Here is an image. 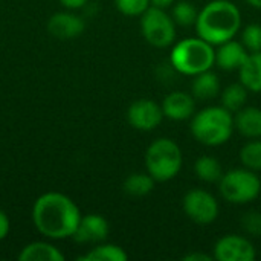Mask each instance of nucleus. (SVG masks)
Returning a JSON list of instances; mask_svg holds the SVG:
<instances>
[{"instance_id": "obj_22", "label": "nucleus", "mask_w": 261, "mask_h": 261, "mask_svg": "<svg viewBox=\"0 0 261 261\" xmlns=\"http://www.w3.org/2000/svg\"><path fill=\"white\" fill-rule=\"evenodd\" d=\"M156 180L145 171V173H132L122 184L125 194L132 197H144L154 190Z\"/></svg>"}, {"instance_id": "obj_1", "label": "nucleus", "mask_w": 261, "mask_h": 261, "mask_svg": "<svg viewBox=\"0 0 261 261\" xmlns=\"http://www.w3.org/2000/svg\"><path fill=\"white\" fill-rule=\"evenodd\" d=\"M83 214L75 200L60 191H47L38 196L31 210L32 225L47 240L72 239Z\"/></svg>"}, {"instance_id": "obj_16", "label": "nucleus", "mask_w": 261, "mask_h": 261, "mask_svg": "<svg viewBox=\"0 0 261 261\" xmlns=\"http://www.w3.org/2000/svg\"><path fill=\"white\" fill-rule=\"evenodd\" d=\"M236 130L246 139H261V109L245 106L234 113Z\"/></svg>"}, {"instance_id": "obj_17", "label": "nucleus", "mask_w": 261, "mask_h": 261, "mask_svg": "<svg viewBox=\"0 0 261 261\" xmlns=\"http://www.w3.org/2000/svg\"><path fill=\"white\" fill-rule=\"evenodd\" d=\"M220 92H222L220 78L216 72H213V69L193 76L191 93L196 99L210 101V99H214L216 96H219Z\"/></svg>"}, {"instance_id": "obj_28", "label": "nucleus", "mask_w": 261, "mask_h": 261, "mask_svg": "<svg viewBox=\"0 0 261 261\" xmlns=\"http://www.w3.org/2000/svg\"><path fill=\"white\" fill-rule=\"evenodd\" d=\"M11 232V220L9 216L0 208V242H3Z\"/></svg>"}, {"instance_id": "obj_20", "label": "nucleus", "mask_w": 261, "mask_h": 261, "mask_svg": "<svg viewBox=\"0 0 261 261\" xmlns=\"http://www.w3.org/2000/svg\"><path fill=\"white\" fill-rule=\"evenodd\" d=\"M78 260L83 261H127L128 254L125 252L124 248L115 243H107L101 242L95 245L89 252L81 255Z\"/></svg>"}, {"instance_id": "obj_29", "label": "nucleus", "mask_w": 261, "mask_h": 261, "mask_svg": "<svg viewBox=\"0 0 261 261\" xmlns=\"http://www.w3.org/2000/svg\"><path fill=\"white\" fill-rule=\"evenodd\" d=\"M64 9H70V11H78L84 6L89 5V0H58Z\"/></svg>"}, {"instance_id": "obj_5", "label": "nucleus", "mask_w": 261, "mask_h": 261, "mask_svg": "<svg viewBox=\"0 0 261 261\" xmlns=\"http://www.w3.org/2000/svg\"><path fill=\"white\" fill-rule=\"evenodd\" d=\"M145 170L156 182H170L182 170L184 154L180 145L171 138L154 139L145 151Z\"/></svg>"}, {"instance_id": "obj_27", "label": "nucleus", "mask_w": 261, "mask_h": 261, "mask_svg": "<svg viewBox=\"0 0 261 261\" xmlns=\"http://www.w3.org/2000/svg\"><path fill=\"white\" fill-rule=\"evenodd\" d=\"M242 229L246 236L261 237V213L258 211H248L240 219Z\"/></svg>"}, {"instance_id": "obj_18", "label": "nucleus", "mask_w": 261, "mask_h": 261, "mask_svg": "<svg viewBox=\"0 0 261 261\" xmlns=\"http://www.w3.org/2000/svg\"><path fill=\"white\" fill-rule=\"evenodd\" d=\"M239 78L251 93H261V50L249 52L248 58L239 69Z\"/></svg>"}, {"instance_id": "obj_30", "label": "nucleus", "mask_w": 261, "mask_h": 261, "mask_svg": "<svg viewBox=\"0 0 261 261\" xmlns=\"http://www.w3.org/2000/svg\"><path fill=\"white\" fill-rule=\"evenodd\" d=\"M213 255L205 254V252H190L187 255H184V261H213Z\"/></svg>"}, {"instance_id": "obj_24", "label": "nucleus", "mask_w": 261, "mask_h": 261, "mask_svg": "<svg viewBox=\"0 0 261 261\" xmlns=\"http://www.w3.org/2000/svg\"><path fill=\"white\" fill-rule=\"evenodd\" d=\"M240 162L252 171H261V139H249L242 147Z\"/></svg>"}, {"instance_id": "obj_6", "label": "nucleus", "mask_w": 261, "mask_h": 261, "mask_svg": "<svg viewBox=\"0 0 261 261\" xmlns=\"http://www.w3.org/2000/svg\"><path fill=\"white\" fill-rule=\"evenodd\" d=\"M220 196L232 205H248L261 194V179L257 171L246 167L223 173L219 180Z\"/></svg>"}, {"instance_id": "obj_19", "label": "nucleus", "mask_w": 261, "mask_h": 261, "mask_svg": "<svg viewBox=\"0 0 261 261\" xmlns=\"http://www.w3.org/2000/svg\"><path fill=\"white\" fill-rule=\"evenodd\" d=\"M194 174L199 180L205 184H219L223 176L222 162L210 154H203L196 159L194 162Z\"/></svg>"}, {"instance_id": "obj_32", "label": "nucleus", "mask_w": 261, "mask_h": 261, "mask_svg": "<svg viewBox=\"0 0 261 261\" xmlns=\"http://www.w3.org/2000/svg\"><path fill=\"white\" fill-rule=\"evenodd\" d=\"M245 2L255 9H261V0H245Z\"/></svg>"}, {"instance_id": "obj_23", "label": "nucleus", "mask_w": 261, "mask_h": 261, "mask_svg": "<svg viewBox=\"0 0 261 261\" xmlns=\"http://www.w3.org/2000/svg\"><path fill=\"white\" fill-rule=\"evenodd\" d=\"M197 14H199V9L188 0L176 2L171 6V17L177 26H184V28L194 26L197 20Z\"/></svg>"}, {"instance_id": "obj_9", "label": "nucleus", "mask_w": 261, "mask_h": 261, "mask_svg": "<svg viewBox=\"0 0 261 261\" xmlns=\"http://www.w3.org/2000/svg\"><path fill=\"white\" fill-rule=\"evenodd\" d=\"M213 257L217 261H255L257 249L246 236L226 234L214 243Z\"/></svg>"}, {"instance_id": "obj_13", "label": "nucleus", "mask_w": 261, "mask_h": 261, "mask_svg": "<svg viewBox=\"0 0 261 261\" xmlns=\"http://www.w3.org/2000/svg\"><path fill=\"white\" fill-rule=\"evenodd\" d=\"M109 234L110 225L106 217L92 213L81 217L80 225L72 239L81 245H98L101 242H106Z\"/></svg>"}, {"instance_id": "obj_10", "label": "nucleus", "mask_w": 261, "mask_h": 261, "mask_svg": "<svg viewBox=\"0 0 261 261\" xmlns=\"http://www.w3.org/2000/svg\"><path fill=\"white\" fill-rule=\"evenodd\" d=\"M164 112L159 102L150 98H139L127 109L128 124L139 132H153L164 121Z\"/></svg>"}, {"instance_id": "obj_8", "label": "nucleus", "mask_w": 261, "mask_h": 261, "mask_svg": "<svg viewBox=\"0 0 261 261\" xmlns=\"http://www.w3.org/2000/svg\"><path fill=\"white\" fill-rule=\"evenodd\" d=\"M182 210L185 216L200 226L214 223L220 214L219 200L206 190L193 188L182 199Z\"/></svg>"}, {"instance_id": "obj_26", "label": "nucleus", "mask_w": 261, "mask_h": 261, "mask_svg": "<svg viewBox=\"0 0 261 261\" xmlns=\"http://www.w3.org/2000/svg\"><path fill=\"white\" fill-rule=\"evenodd\" d=\"M116 9L125 17H141L150 6V0H115Z\"/></svg>"}, {"instance_id": "obj_14", "label": "nucleus", "mask_w": 261, "mask_h": 261, "mask_svg": "<svg viewBox=\"0 0 261 261\" xmlns=\"http://www.w3.org/2000/svg\"><path fill=\"white\" fill-rule=\"evenodd\" d=\"M248 55L249 50L243 46V43L234 38L216 46V66L225 72H239Z\"/></svg>"}, {"instance_id": "obj_12", "label": "nucleus", "mask_w": 261, "mask_h": 261, "mask_svg": "<svg viewBox=\"0 0 261 261\" xmlns=\"http://www.w3.org/2000/svg\"><path fill=\"white\" fill-rule=\"evenodd\" d=\"M161 107L167 119L176 122L188 121L196 113V98L193 96V93L173 90L164 96Z\"/></svg>"}, {"instance_id": "obj_3", "label": "nucleus", "mask_w": 261, "mask_h": 261, "mask_svg": "<svg viewBox=\"0 0 261 261\" xmlns=\"http://www.w3.org/2000/svg\"><path fill=\"white\" fill-rule=\"evenodd\" d=\"M193 138L205 147L226 144L236 130L234 113L220 106H208L196 112L190 122Z\"/></svg>"}, {"instance_id": "obj_2", "label": "nucleus", "mask_w": 261, "mask_h": 261, "mask_svg": "<svg viewBox=\"0 0 261 261\" xmlns=\"http://www.w3.org/2000/svg\"><path fill=\"white\" fill-rule=\"evenodd\" d=\"M240 8L231 0H211L197 14L196 34L213 46L234 40L242 31Z\"/></svg>"}, {"instance_id": "obj_21", "label": "nucleus", "mask_w": 261, "mask_h": 261, "mask_svg": "<svg viewBox=\"0 0 261 261\" xmlns=\"http://www.w3.org/2000/svg\"><path fill=\"white\" fill-rule=\"evenodd\" d=\"M249 93L251 92L242 83H232L220 92V104L229 112L236 113L246 106Z\"/></svg>"}, {"instance_id": "obj_15", "label": "nucleus", "mask_w": 261, "mask_h": 261, "mask_svg": "<svg viewBox=\"0 0 261 261\" xmlns=\"http://www.w3.org/2000/svg\"><path fill=\"white\" fill-rule=\"evenodd\" d=\"M18 261H64L66 255L57 248L52 240H37L24 245L18 255Z\"/></svg>"}, {"instance_id": "obj_25", "label": "nucleus", "mask_w": 261, "mask_h": 261, "mask_svg": "<svg viewBox=\"0 0 261 261\" xmlns=\"http://www.w3.org/2000/svg\"><path fill=\"white\" fill-rule=\"evenodd\" d=\"M240 41L249 52H260L261 50V24L260 23H249L242 26L240 31Z\"/></svg>"}, {"instance_id": "obj_7", "label": "nucleus", "mask_w": 261, "mask_h": 261, "mask_svg": "<svg viewBox=\"0 0 261 261\" xmlns=\"http://www.w3.org/2000/svg\"><path fill=\"white\" fill-rule=\"evenodd\" d=\"M141 32L145 41L158 49L171 47L176 41V21L167 9L150 6L141 17Z\"/></svg>"}, {"instance_id": "obj_4", "label": "nucleus", "mask_w": 261, "mask_h": 261, "mask_svg": "<svg viewBox=\"0 0 261 261\" xmlns=\"http://www.w3.org/2000/svg\"><path fill=\"white\" fill-rule=\"evenodd\" d=\"M170 64L176 73L193 78L216 66V46L199 35L182 38L171 46Z\"/></svg>"}, {"instance_id": "obj_31", "label": "nucleus", "mask_w": 261, "mask_h": 261, "mask_svg": "<svg viewBox=\"0 0 261 261\" xmlns=\"http://www.w3.org/2000/svg\"><path fill=\"white\" fill-rule=\"evenodd\" d=\"M150 3H151V6H156L161 9H168L176 3V0H150Z\"/></svg>"}, {"instance_id": "obj_11", "label": "nucleus", "mask_w": 261, "mask_h": 261, "mask_svg": "<svg viewBox=\"0 0 261 261\" xmlns=\"http://www.w3.org/2000/svg\"><path fill=\"white\" fill-rule=\"evenodd\" d=\"M47 32L58 40H70L80 37L86 29V21L75 11L66 9L54 12L47 20Z\"/></svg>"}]
</instances>
